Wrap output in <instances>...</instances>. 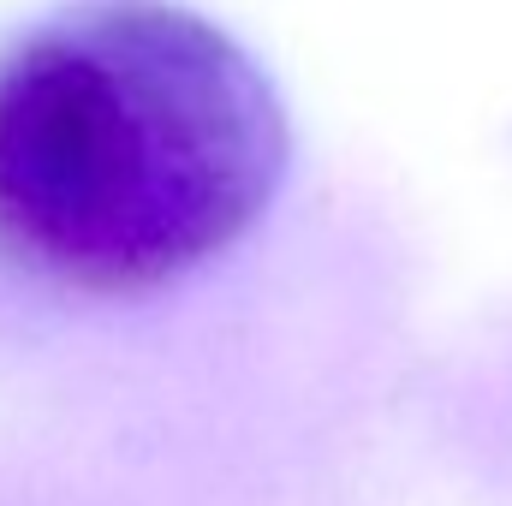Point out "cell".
<instances>
[{"label":"cell","mask_w":512,"mask_h":506,"mask_svg":"<svg viewBox=\"0 0 512 506\" xmlns=\"http://www.w3.org/2000/svg\"><path fill=\"white\" fill-rule=\"evenodd\" d=\"M268 72L179 0H72L0 54V245L78 292H155L268 215Z\"/></svg>","instance_id":"6da1fadb"}]
</instances>
